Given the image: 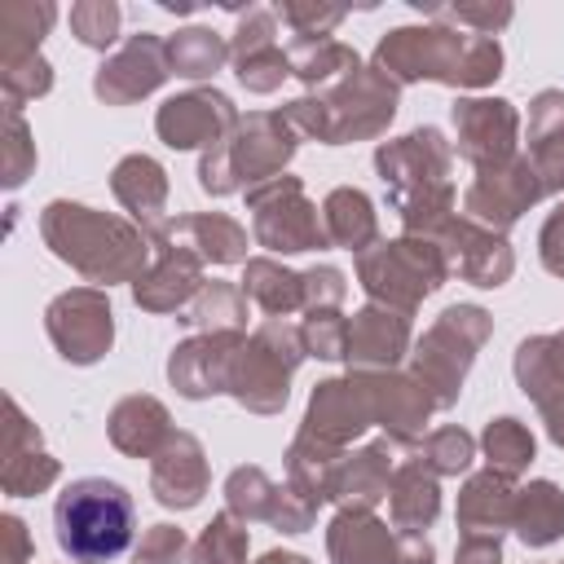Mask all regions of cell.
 <instances>
[{"instance_id":"obj_24","label":"cell","mask_w":564,"mask_h":564,"mask_svg":"<svg viewBox=\"0 0 564 564\" xmlns=\"http://www.w3.org/2000/svg\"><path fill=\"white\" fill-rule=\"evenodd\" d=\"M242 344V335H189L167 352V379L185 401H207L225 392L229 357Z\"/></svg>"},{"instance_id":"obj_46","label":"cell","mask_w":564,"mask_h":564,"mask_svg":"<svg viewBox=\"0 0 564 564\" xmlns=\"http://www.w3.org/2000/svg\"><path fill=\"white\" fill-rule=\"evenodd\" d=\"M0 88H4V101H13V106L35 101L53 88V66L44 62V53L0 57Z\"/></svg>"},{"instance_id":"obj_31","label":"cell","mask_w":564,"mask_h":564,"mask_svg":"<svg viewBox=\"0 0 564 564\" xmlns=\"http://www.w3.org/2000/svg\"><path fill=\"white\" fill-rule=\"evenodd\" d=\"M529 163L546 194H564V88H542L529 101Z\"/></svg>"},{"instance_id":"obj_47","label":"cell","mask_w":564,"mask_h":564,"mask_svg":"<svg viewBox=\"0 0 564 564\" xmlns=\"http://www.w3.org/2000/svg\"><path fill=\"white\" fill-rule=\"evenodd\" d=\"M66 22H70V35L84 48H110L119 40L123 13H119L115 0H79V4H70V18Z\"/></svg>"},{"instance_id":"obj_59","label":"cell","mask_w":564,"mask_h":564,"mask_svg":"<svg viewBox=\"0 0 564 564\" xmlns=\"http://www.w3.org/2000/svg\"><path fill=\"white\" fill-rule=\"evenodd\" d=\"M542 414V423H546V436L564 449V401H555V405H546V410H538Z\"/></svg>"},{"instance_id":"obj_48","label":"cell","mask_w":564,"mask_h":564,"mask_svg":"<svg viewBox=\"0 0 564 564\" xmlns=\"http://www.w3.org/2000/svg\"><path fill=\"white\" fill-rule=\"evenodd\" d=\"M300 339H304V352L308 357H317V361H344V352H348V317L339 308L308 313L300 322Z\"/></svg>"},{"instance_id":"obj_55","label":"cell","mask_w":564,"mask_h":564,"mask_svg":"<svg viewBox=\"0 0 564 564\" xmlns=\"http://www.w3.org/2000/svg\"><path fill=\"white\" fill-rule=\"evenodd\" d=\"M538 256H542V269L564 278V203L542 220V234H538Z\"/></svg>"},{"instance_id":"obj_27","label":"cell","mask_w":564,"mask_h":564,"mask_svg":"<svg viewBox=\"0 0 564 564\" xmlns=\"http://www.w3.org/2000/svg\"><path fill=\"white\" fill-rule=\"evenodd\" d=\"M463 538H498L511 533L516 520V480L485 467L476 476H467V485L458 489V511H454Z\"/></svg>"},{"instance_id":"obj_16","label":"cell","mask_w":564,"mask_h":564,"mask_svg":"<svg viewBox=\"0 0 564 564\" xmlns=\"http://www.w3.org/2000/svg\"><path fill=\"white\" fill-rule=\"evenodd\" d=\"M172 75L167 62V40H159L154 31H137L128 35L93 75V93L106 106H132L150 93H159Z\"/></svg>"},{"instance_id":"obj_2","label":"cell","mask_w":564,"mask_h":564,"mask_svg":"<svg viewBox=\"0 0 564 564\" xmlns=\"http://www.w3.org/2000/svg\"><path fill=\"white\" fill-rule=\"evenodd\" d=\"M375 172L383 181L388 207L401 220V234L436 238L454 212V145L441 128L423 123L397 141H379Z\"/></svg>"},{"instance_id":"obj_50","label":"cell","mask_w":564,"mask_h":564,"mask_svg":"<svg viewBox=\"0 0 564 564\" xmlns=\"http://www.w3.org/2000/svg\"><path fill=\"white\" fill-rule=\"evenodd\" d=\"M273 13L295 31V40H322V35H330L348 18L344 4H317V0H286Z\"/></svg>"},{"instance_id":"obj_13","label":"cell","mask_w":564,"mask_h":564,"mask_svg":"<svg viewBox=\"0 0 564 564\" xmlns=\"http://www.w3.org/2000/svg\"><path fill=\"white\" fill-rule=\"evenodd\" d=\"M238 119L242 115H238L234 97L207 84V88L167 97L154 115V132L167 150H212L238 128Z\"/></svg>"},{"instance_id":"obj_52","label":"cell","mask_w":564,"mask_h":564,"mask_svg":"<svg viewBox=\"0 0 564 564\" xmlns=\"http://www.w3.org/2000/svg\"><path fill=\"white\" fill-rule=\"evenodd\" d=\"M273 35H278V13H273V9H260V4H251L247 13H238L234 40H229V62H234V57H247V53H256V48H269V44H278Z\"/></svg>"},{"instance_id":"obj_12","label":"cell","mask_w":564,"mask_h":564,"mask_svg":"<svg viewBox=\"0 0 564 564\" xmlns=\"http://www.w3.org/2000/svg\"><path fill=\"white\" fill-rule=\"evenodd\" d=\"M454 123V150L476 172L502 167L516 159L520 145V110L507 97H458L449 106Z\"/></svg>"},{"instance_id":"obj_49","label":"cell","mask_w":564,"mask_h":564,"mask_svg":"<svg viewBox=\"0 0 564 564\" xmlns=\"http://www.w3.org/2000/svg\"><path fill=\"white\" fill-rule=\"evenodd\" d=\"M234 75H238V84L247 88V93H278L282 88V79L291 75V57H286V48H278V44H269V48H256V53H247V57H234Z\"/></svg>"},{"instance_id":"obj_22","label":"cell","mask_w":564,"mask_h":564,"mask_svg":"<svg viewBox=\"0 0 564 564\" xmlns=\"http://www.w3.org/2000/svg\"><path fill=\"white\" fill-rule=\"evenodd\" d=\"M405 449L410 445H401L392 436H375L370 445L344 454L335 476H330V502H339V507H370L375 511L388 498V485H392Z\"/></svg>"},{"instance_id":"obj_29","label":"cell","mask_w":564,"mask_h":564,"mask_svg":"<svg viewBox=\"0 0 564 564\" xmlns=\"http://www.w3.org/2000/svg\"><path fill=\"white\" fill-rule=\"evenodd\" d=\"M397 533L370 507H339L326 524L330 564H392Z\"/></svg>"},{"instance_id":"obj_20","label":"cell","mask_w":564,"mask_h":564,"mask_svg":"<svg viewBox=\"0 0 564 564\" xmlns=\"http://www.w3.org/2000/svg\"><path fill=\"white\" fill-rule=\"evenodd\" d=\"M4 414H9V423H4V467H0V485H4L9 498H35V494H44V489L62 476V463L44 449L35 423L22 414V405H18L13 397L4 401Z\"/></svg>"},{"instance_id":"obj_1","label":"cell","mask_w":564,"mask_h":564,"mask_svg":"<svg viewBox=\"0 0 564 564\" xmlns=\"http://www.w3.org/2000/svg\"><path fill=\"white\" fill-rule=\"evenodd\" d=\"M40 238L62 264L101 291L115 282H137L154 260V242L141 225L70 198H53L40 212Z\"/></svg>"},{"instance_id":"obj_57","label":"cell","mask_w":564,"mask_h":564,"mask_svg":"<svg viewBox=\"0 0 564 564\" xmlns=\"http://www.w3.org/2000/svg\"><path fill=\"white\" fill-rule=\"evenodd\" d=\"M392 564H436V546L423 533H397Z\"/></svg>"},{"instance_id":"obj_19","label":"cell","mask_w":564,"mask_h":564,"mask_svg":"<svg viewBox=\"0 0 564 564\" xmlns=\"http://www.w3.org/2000/svg\"><path fill=\"white\" fill-rule=\"evenodd\" d=\"M203 286H207L203 282V260L194 251L167 242V238H154V260L132 282V300L145 313H181L185 304L198 300Z\"/></svg>"},{"instance_id":"obj_58","label":"cell","mask_w":564,"mask_h":564,"mask_svg":"<svg viewBox=\"0 0 564 564\" xmlns=\"http://www.w3.org/2000/svg\"><path fill=\"white\" fill-rule=\"evenodd\" d=\"M454 564H502V542L498 538H458Z\"/></svg>"},{"instance_id":"obj_28","label":"cell","mask_w":564,"mask_h":564,"mask_svg":"<svg viewBox=\"0 0 564 564\" xmlns=\"http://www.w3.org/2000/svg\"><path fill=\"white\" fill-rule=\"evenodd\" d=\"M172 432H176V427H172L167 405H163L159 397H150V392H132V397L115 401V410H110V419H106L110 445H115L119 454H128V458H154Z\"/></svg>"},{"instance_id":"obj_5","label":"cell","mask_w":564,"mask_h":564,"mask_svg":"<svg viewBox=\"0 0 564 564\" xmlns=\"http://www.w3.org/2000/svg\"><path fill=\"white\" fill-rule=\"evenodd\" d=\"M137 529L132 494L106 476L70 480L53 502V538L75 564H110L128 551Z\"/></svg>"},{"instance_id":"obj_33","label":"cell","mask_w":564,"mask_h":564,"mask_svg":"<svg viewBox=\"0 0 564 564\" xmlns=\"http://www.w3.org/2000/svg\"><path fill=\"white\" fill-rule=\"evenodd\" d=\"M322 225H326V238L330 247H344L352 256L370 251L379 242V216H375V203L366 189L357 185H339L322 198Z\"/></svg>"},{"instance_id":"obj_30","label":"cell","mask_w":564,"mask_h":564,"mask_svg":"<svg viewBox=\"0 0 564 564\" xmlns=\"http://www.w3.org/2000/svg\"><path fill=\"white\" fill-rule=\"evenodd\" d=\"M441 516V476L419 458H401L392 485H388V520L397 533H423Z\"/></svg>"},{"instance_id":"obj_26","label":"cell","mask_w":564,"mask_h":564,"mask_svg":"<svg viewBox=\"0 0 564 564\" xmlns=\"http://www.w3.org/2000/svg\"><path fill=\"white\" fill-rule=\"evenodd\" d=\"M154 238H167L185 251H194L203 264H247V229L225 212H185L172 216ZM150 238V242H154Z\"/></svg>"},{"instance_id":"obj_25","label":"cell","mask_w":564,"mask_h":564,"mask_svg":"<svg viewBox=\"0 0 564 564\" xmlns=\"http://www.w3.org/2000/svg\"><path fill=\"white\" fill-rule=\"evenodd\" d=\"M110 194L150 238L167 225V172L154 154H123L110 172Z\"/></svg>"},{"instance_id":"obj_54","label":"cell","mask_w":564,"mask_h":564,"mask_svg":"<svg viewBox=\"0 0 564 564\" xmlns=\"http://www.w3.org/2000/svg\"><path fill=\"white\" fill-rule=\"evenodd\" d=\"M313 520H317V502L313 498H304V494H295L291 485H282V494H278V507H273V529L278 533H308L313 529Z\"/></svg>"},{"instance_id":"obj_45","label":"cell","mask_w":564,"mask_h":564,"mask_svg":"<svg viewBox=\"0 0 564 564\" xmlns=\"http://www.w3.org/2000/svg\"><path fill=\"white\" fill-rule=\"evenodd\" d=\"M419 458H423L436 476H463V471H471V463H476V436L463 432V427H454V423L432 427V432L423 436V445H419Z\"/></svg>"},{"instance_id":"obj_36","label":"cell","mask_w":564,"mask_h":564,"mask_svg":"<svg viewBox=\"0 0 564 564\" xmlns=\"http://www.w3.org/2000/svg\"><path fill=\"white\" fill-rule=\"evenodd\" d=\"M286 57H291V75L308 88V93H322L330 84H339L344 75H352L357 66H366L357 57V48L322 35V40H291L286 44Z\"/></svg>"},{"instance_id":"obj_9","label":"cell","mask_w":564,"mask_h":564,"mask_svg":"<svg viewBox=\"0 0 564 564\" xmlns=\"http://www.w3.org/2000/svg\"><path fill=\"white\" fill-rule=\"evenodd\" d=\"M494 335V317L480 304H449L410 348V375L432 392L436 410H449L467 383V370L485 339Z\"/></svg>"},{"instance_id":"obj_10","label":"cell","mask_w":564,"mask_h":564,"mask_svg":"<svg viewBox=\"0 0 564 564\" xmlns=\"http://www.w3.org/2000/svg\"><path fill=\"white\" fill-rule=\"evenodd\" d=\"M247 212H251V238L273 256H300V251L330 247L322 212L304 194L300 176L282 172V176L247 189Z\"/></svg>"},{"instance_id":"obj_38","label":"cell","mask_w":564,"mask_h":564,"mask_svg":"<svg viewBox=\"0 0 564 564\" xmlns=\"http://www.w3.org/2000/svg\"><path fill=\"white\" fill-rule=\"evenodd\" d=\"M181 322L198 326V335H247V295L234 282H207Z\"/></svg>"},{"instance_id":"obj_60","label":"cell","mask_w":564,"mask_h":564,"mask_svg":"<svg viewBox=\"0 0 564 564\" xmlns=\"http://www.w3.org/2000/svg\"><path fill=\"white\" fill-rule=\"evenodd\" d=\"M256 564H308V560H304L300 551H282V546H278V551H264Z\"/></svg>"},{"instance_id":"obj_15","label":"cell","mask_w":564,"mask_h":564,"mask_svg":"<svg viewBox=\"0 0 564 564\" xmlns=\"http://www.w3.org/2000/svg\"><path fill=\"white\" fill-rule=\"evenodd\" d=\"M542 198H546V189H542L529 154H516L502 167L476 172V181L463 194V216L476 220V225H485V229H494V234H507Z\"/></svg>"},{"instance_id":"obj_37","label":"cell","mask_w":564,"mask_h":564,"mask_svg":"<svg viewBox=\"0 0 564 564\" xmlns=\"http://www.w3.org/2000/svg\"><path fill=\"white\" fill-rule=\"evenodd\" d=\"M167 62L181 79H212L229 62V40L212 26H181L167 35Z\"/></svg>"},{"instance_id":"obj_35","label":"cell","mask_w":564,"mask_h":564,"mask_svg":"<svg viewBox=\"0 0 564 564\" xmlns=\"http://www.w3.org/2000/svg\"><path fill=\"white\" fill-rule=\"evenodd\" d=\"M511 533L524 546H551L564 538V489L555 480H529L516 489V520Z\"/></svg>"},{"instance_id":"obj_14","label":"cell","mask_w":564,"mask_h":564,"mask_svg":"<svg viewBox=\"0 0 564 564\" xmlns=\"http://www.w3.org/2000/svg\"><path fill=\"white\" fill-rule=\"evenodd\" d=\"M370 427H375V401H370V388H366L361 370H348L339 379H322L308 392V405H304V419H300L304 436H313L322 445H335V449H348Z\"/></svg>"},{"instance_id":"obj_8","label":"cell","mask_w":564,"mask_h":564,"mask_svg":"<svg viewBox=\"0 0 564 564\" xmlns=\"http://www.w3.org/2000/svg\"><path fill=\"white\" fill-rule=\"evenodd\" d=\"M449 278L445 251L436 238H379L370 251L357 256V282L370 295V304L397 308V313H414L432 291H441Z\"/></svg>"},{"instance_id":"obj_23","label":"cell","mask_w":564,"mask_h":564,"mask_svg":"<svg viewBox=\"0 0 564 564\" xmlns=\"http://www.w3.org/2000/svg\"><path fill=\"white\" fill-rule=\"evenodd\" d=\"M410 357V317L383 304H361L348 317V352L352 370H397Z\"/></svg>"},{"instance_id":"obj_18","label":"cell","mask_w":564,"mask_h":564,"mask_svg":"<svg viewBox=\"0 0 564 564\" xmlns=\"http://www.w3.org/2000/svg\"><path fill=\"white\" fill-rule=\"evenodd\" d=\"M212 485V467H207V449L194 432H172L163 441V449L150 458V494L159 507L167 511H189L203 502Z\"/></svg>"},{"instance_id":"obj_32","label":"cell","mask_w":564,"mask_h":564,"mask_svg":"<svg viewBox=\"0 0 564 564\" xmlns=\"http://www.w3.org/2000/svg\"><path fill=\"white\" fill-rule=\"evenodd\" d=\"M511 370H516L520 392L538 410L564 401V330L520 339L516 344V357H511Z\"/></svg>"},{"instance_id":"obj_41","label":"cell","mask_w":564,"mask_h":564,"mask_svg":"<svg viewBox=\"0 0 564 564\" xmlns=\"http://www.w3.org/2000/svg\"><path fill=\"white\" fill-rule=\"evenodd\" d=\"M480 449H485V463H489L494 471L511 476V480H516L520 471H529V463L538 458V441H533V432H529L520 419H511V414L485 423V432H480Z\"/></svg>"},{"instance_id":"obj_7","label":"cell","mask_w":564,"mask_h":564,"mask_svg":"<svg viewBox=\"0 0 564 564\" xmlns=\"http://www.w3.org/2000/svg\"><path fill=\"white\" fill-rule=\"evenodd\" d=\"M304 357L308 352H304L300 326H291L286 317H264L234 348L225 392L251 414H264V419L282 414V405L291 401V375L300 370Z\"/></svg>"},{"instance_id":"obj_51","label":"cell","mask_w":564,"mask_h":564,"mask_svg":"<svg viewBox=\"0 0 564 564\" xmlns=\"http://www.w3.org/2000/svg\"><path fill=\"white\" fill-rule=\"evenodd\" d=\"M189 538H185V529H176V524H150L145 533H141V542H137V551H132V564H181L185 555H189Z\"/></svg>"},{"instance_id":"obj_17","label":"cell","mask_w":564,"mask_h":564,"mask_svg":"<svg viewBox=\"0 0 564 564\" xmlns=\"http://www.w3.org/2000/svg\"><path fill=\"white\" fill-rule=\"evenodd\" d=\"M436 242L445 251L449 273H458L471 286L494 291V286L511 282V273H516V251H511L507 234H494V229H485V225H476L467 216H454L436 234Z\"/></svg>"},{"instance_id":"obj_6","label":"cell","mask_w":564,"mask_h":564,"mask_svg":"<svg viewBox=\"0 0 564 564\" xmlns=\"http://www.w3.org/2000/svg\"><path fill=\"white\" fill-rule=\"evenodd\" d=\"M295 145H300V132L291 128V119L282 110H251L238 119V128L203 150L198 159V185L203 194L212 198H225V194H247L273 176L286 172V163L295 159Z\"/></svg>"},{"instance_id":"obj_56","label":"cell","mask_w":564,"mask_h":564,"mask_svg":"<svg viewBox=\"0 0 564 564\" xmlns=\"http://www.w3.org/2000/svg\"><path fill=\"white\" fill-rule=\"evenodd\" d=\"M0 538H4V564H31V560H35L31 533H26V524H22L13 511L0 516Z\"/></svg>"},{"instance_id":"obj_53","label":"cell","mask_w":564,"mask_h":564,"mask_svg":"<svg viewBox=\"0 0 564 564\" xmlns=\"http://www.w3.org/2000/svg\"><path fill=\"white\" fill-rule=\"evenodd\" d=\"M348 295V282L335 264H313L304 269V313H322V308H339Z\"/></svg>"},{"instance_id":"obj_34","label":"cell","mask_w":564,"mask_h":564,"mask_svg":"<svg viewBox=\"0 0 564 564\" xmlns=\"http://www.w3.org/2000/svg\"><path fill=\"white\" fill-rule=\"evenodd\" d=\"M238 286L264 317H291L295 308H304V273L286 269L273 256H251L242 264V282Z\"/></svg>"},{"instance_id":"obj_4","label":"cell","mask_w":564,"mask_h":564,"mask_svg":"<svg viewBox=\"0 0 564 564\" xmlns=\"http://www.w3.org/2000/svg\"><path fill=\"white\" fill-rule=\"evenodd\" d=\"M397 106H401V88L375 66H357L339 84L286 101L282 115L300 137H313L322 145H348V141H370L388 132V123L397 119Z\"/></svg>"},{"instance_id":"obj_42","label":"cell","mask_w":564,"mask_h":564,"mask_svg":"<svg viewBox=\"0 0 564 564\" xmlns=\"http://www.w3.org/2000/svg\"><path fill=\"white\" fill-rule=\"evenodd\" d=\"M414 9L423 18H432V22H441V26H458V31L467 26L476 35H498L516 18V9L507 0H458V4H423V0H414Z\"/></svg>"},{"instance_id":"obj_11","label":"cell","mask_w":564,"mask_h":564,"mask_svg":"<svg viewBox=\"0 0 564 564\" xmlns=\"http://www.w3.org/2000/svg\"><path fill=\"white\" fill-rule=\"evenodd\" d=\"M44 330L62 361L93 366L115 344V308L101 286H70L44 308Z\"/></svg>"},{"instance_id":"obj_44","label":"cell","mask_w":564,"mask_h":564,"mask_svg":"<svg viewBox=\"0 0 564 564\" xmlns=\"http://www.w3.org/2000/svg\"><path fill=\"white\" fill-rule=\"evenodd\" d=\"M35 172V141L22 119V106L4 101V132H0V185L18 189Z\"/></svg>"},{"instance_id":"obj_40","label":"cell","mask_w":564,"mask_h":564,"mask_svg":"<svg viewBox=\"0 0 564 564\" xmlns=\"http://www.w3.org/2000/svg\"><path fill=\"white\" fill-rule=\"evenodd\" d=\"M57 22V9L48 0H9L0 9V57L40 53V40Z\"/></svg>"},{"instance_id":"obj_39","label":"cell","mask_w":564,"mask_h":564,"mask_svg":"<svg viewBox=\"0 0 564 564\" xmlns=\"http://www.w3.org/2000/svg\"><path fill=\"white\" fill-rule=\"evenodd\" d=\"M278 494H282V485H273V476L256 463H242L225 476V511L242 524H269Z\"/></svg>"},{"instance_id":"obj_21","label":"cell","mask_w":564,"mask_h":564,"mask_svg":"<svg viewBox=\"0 0 564 564\" xmlns=\"http://www.w3.org/2000/svg\"><path fill=\"white\" fill-rule=\"evenodd\" d=\"M361 375L375 401V427H383V436L401 445H414L423 436V423L436 410L432 392L410 370H361Z\"/></svg>"},{"instance_id":"obj_3","label":"cell","mask_w":564,"mask_h":564,"mask_svg":"<svg viewBox=\"0 0 564 564\" xmlns=\"http://www.w3.org/2000/svg\"><path fill=\"white\" fill-rule=\"evenodd\" d=\"M370 66L388 75L397 88L405 84H445V88H489L502 75V44L494 35L423 22V26H392L379 44Z\"/></svg>"},{"instance_id":"obj_43","label":"cell","mask_w":564,"mask_h":564,"mask_svg":"<svg viewBox=\"0 0 564 564\" xmlns=\"http://www.w3.org/2000/svg\"><path fill=\"white\" fill-rule=\"evenodd\" d=\"M247 546H251V533L242 520H234L229 511L212 516L203 524V533L194 538L189 546V564H247Z\"/></svg>"}]
</instances>
